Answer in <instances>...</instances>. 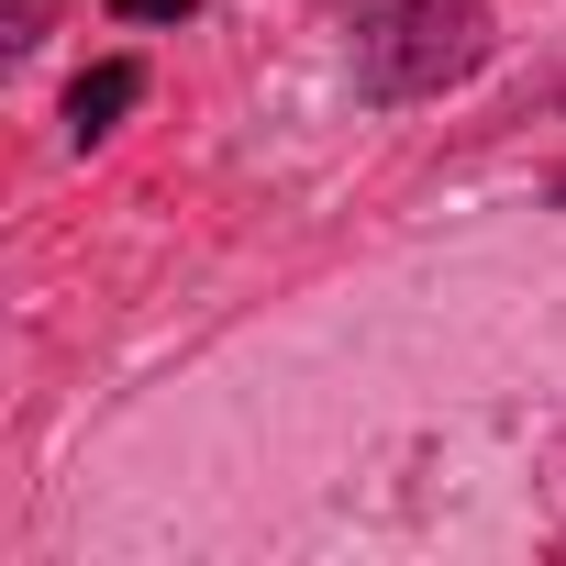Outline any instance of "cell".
<instances>
[{"label": "cell", "instance_id": "6da1fadb", "mask_svg": "<svg viewBox=\"0 0 566 566\" xmlns=\"http://www.w3.org/2000/svg\"><path fill=\"white\" fill-rule=\"evenodd\" d=\"M367 101H433L489 67V0H345Z\"/></svg>", "mask_w": 566, "mask_h": 566}, {"label": "cell", "instance_id": "7a4b0ae2", "mask_svg": "<svg viewBox=\"0 0 566 566\" xmlns=\"http://www.w3.org/2000/svg\"><path fill=\"white\" fill-rule=\"evenodd\" d=\"M134 101H145V67H134V56H112V67H90V78L67 90V145H101V134H112V123H123Z\"/></svg>", "mask_w": 566, "mask_h": 566}, {"label": "cell", "instance_id": "3957f363", "mask_svg": "<svg viewBox=\"0 0 566 566\" xmlns=\"http://www.w3.org/2000/svg\"><path fill=\"white\" fill-rule=\"evenodd\" d=\"M112 12H123V23H189L200 0H112Z\"/></svg>", "mask_w": 566, "mask_h": 566}, {"label": "cell", "instance_id": "277c9868", "mask_svg": "<svg viewBox=\"0 0 566 566\" xmlns=\"http://www.w3.org/2000/svg\"><path fill=\"white\" fill-rule=\"evenodd\" d=\"M544 189H555V200H566V167H555V178H544Z\"/></svg>", "mask_w": 566, "mask_h": 566}]
</instances>
